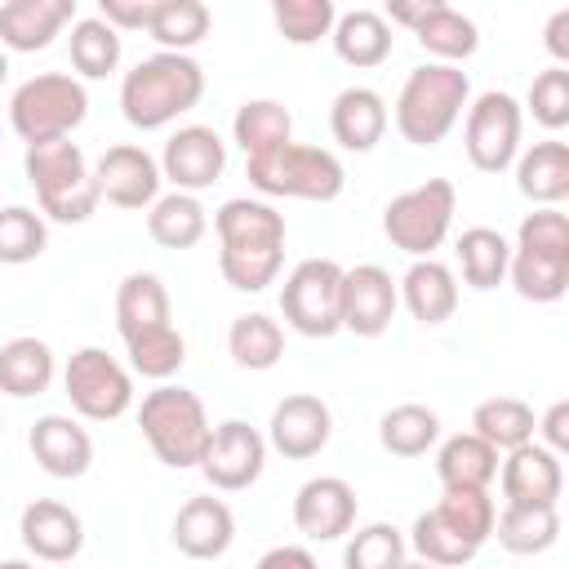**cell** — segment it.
<instances>
[{"label": "cell", "instance_id": "obj_10", "mask_svg": "<svg viewBox=\"0 0 569 569\" xmlns=\"http://www.w3.org/2000/svg\"><path fill=\"white\" fill-rule=\"evenodd\" d=\"M342 298V267L333 258H302L280 284V316L302 338H333Z\"/></svg>", "mask_w": 569, "mask_h": 569}, {"label": "cell", "instance_id": "obj_35", "mask_svg": "<svg viewBox=\"0 0 569 569\" xmlns=\"http://www.w3.org/2000/svg\"><path fill=\"white\" fill-rule=\"evenodd\" d=\"M533 427H538V418L520 396H489V400H480L471 409V431L485 445H493L498 453H511V449L529 445Z\"/></svg>", "mask_w": 569, "mask_h": 569}, {"label": "cell", "instance_id": "obj_7", "mask_svg": "<svg viewBox=\"0 0 569 569\" xmlns=\"http://www.w3.org/2000/svg\"><path fill=\"white\" fill-rule=\"evenodd\" d=\"M244 178L262 196H289V200H316V204L338 200L347 187L342 160L325 147H311V142H284L276 151L249 156Z\"/></svg>", "mask_w": 569, "mask_h": 569}, {"label": "cell", "instance_id": "obj_26", "mask_svg": "<svg viewBox=\"0 0 569 569\" xmlns=\"http://www.w3.org/2000/svg\"><path fill=\"white\" fill-rule=\"evenodd\" d=\"M396 293L418 325H445L458 311V276L440 258H413L396 280Z\"/></svg>", "mask_w": 569, "mask_h": 569}, {"label": "cell", "instance_id": "obj_38", "mask_svg": "<svg viewBox=\"0 0 569 569\" xmlns=\"http://www.w3.org/2000/svg\"><path fill=\"white\" fill-rule=\"evenodd\" d=\"M227 351L240 369H253V373L276 369L280 356H284V329L267 311H244L227 329Z\"/></svg>", "mask_w": 569, "mask_h": 569}, {"label": "cell", "instance_id": "obj_55", "mask_svg": "<svg viewBox=\"0 0 569 569\" xmlns=\"http://www.w3.org/2000/svg\"><path fill=\"white\" fill-rule=\"evenodd\" d=\"M0 427H4V418H0Z\"/></svg>", "mask_w": 569, "mask_h": 569}, {"label": "cell", "instance_id": "obj_13", "mask_svg": "<svg viewBox=\"0 0 569 569\" xmlns=\"http://www.w3.org/2000/svg\"><path fill=\"white\" fill-rule=\"evenodd\" d=\"M382 18L391 27H409L418 36V44L445 67H458L480 49V27L445 0H391L382 9Z\"/></svg>", "mask_w": 569, "mask_h": 569}, {"label": "cell", "instance_id": "obj_47", "mask_svg": "<svg viewBox=\"0 0 569 569\" xmlns=\"http://www.w3.org/2000/svg\"><path fill=\"white\" fill-rule=\"evenodd\" d=\"M525 107H529V116L542 124V129H565L569 124V67H547V71H538L533 76V84H529V93H525Z\"/></svg>", "mask_w": 569, "mask_h": 569}, {"label": "cell", "instance_id": "obj_9", "mask_svg": "<svg viewBox=\"0 0 569 569\" xmlns=\"http://www.w3.org/2000/svg\"><path fill=\"white\" fill-rule=\"evenodd\" d=\"M453 209H458L453 182L449 178H427V182L387 200L382 236L409 258H436V249L445 244V236L453 227Z\"/></svg>", "mask_w": 569, "mask_h": 569}, {"label": "cell", "instance_id": "obj_20", "mask_svg": "<svg viewBox=\"0 0 569 569\" xmlns=\"http://www.w3.org/2000/svg\"><path fill=\"white\" fill-rule=\"evenodd\" d=\"M498 485H502V502L516 507H560L565 493V467L551 449H542L538 440L511 449L498 462Z\"/></svg>", "mask_w": 569, "mask_h": 569}, {"label": "cell", "instance_id": "obj_30", "mask_svg": "<svg viewBox=\"0 0 569 569\" xmlns=\"http://www.w3.org/2000/svg\"><path fill=\"white\" fill-rule=\"evenodd\" d=\"M498 449L485 445L476 431H458L436 449V480L440 489H489L498 480Z\"/></svg>", "mask_w": 569, "mask_h": 569}, {"label": "cell", "instance_id": "obj_39", "mask_svg": "<svg viewBox=\"0 0 569 569\" xmlns=\"http://www.w3.org/2000/svg\"><path fill=\"white\" fill-rule=\"evenodd\" d=\"M209 27H213V13H209L204 0H160L147 36L164 53H191L209 36Z\"/></svg>", "mask_w": 569, "mask_h": 569}, {"label": "cell", "instance_id": "obj_21", "mask_svg": "<svg viewBox=\"0 0 569 569\" xmlns=\"http://www.w3.org/2000/svg\"><path fill=\"white\" fill-rule=\"evenodd\" d=\"M18 538L36 560L71 565L84 551V520L58 498H36L18 516Z\"/></svg>", "mask_w": 569, "mask_h": 569}, {"label": "cell", "instance_id": "obj_5", "mask_svg": "<svg viewBox=\"0 0 569 569\" xmlns=\"http://www.w3.org/2000/svg\"><path fill=\"white\" fill-rule=\"evenodd\" d=\"M507 280L525 302H560L569 293V218L560 209H533L520 218Z\"/></svg>", "mask_w": 569, "mask_h": 569}, {"label": "cell", "instance_id": "obj_19", "mask_svg": "<svg viewBox=\"0 0 569 569\" xmlns=\"http://www.w3.org/2000/svg\"><path fill=\"white\" fill-rule=\"evenodd\" d=\"M293 525L311 542H338L356 529V489L342 476H311L293 493Z\"/></svg>", "mask_w": 569, "mask_h": 569}, {"label": "cell", "instance_id": "obj_11", "mask_svg": "<svg viewBox=\"0 0 569 569\" xmlns=\"http://www.w3.org/2000/svg\"><path fill=\"white\" fill-rule=\"evenodd\" d=\"M520 133H525V107L502 93L489 89L476 102H467V124H462V147L471 169L480 173H507L520 156Z\"/></svg>", "mask_w": 569, "mask_h": 569}, {"label": "cell", "instance_id": "obj_51", "mask_svg": "<svg viewBox=\"0 0 569 569\" xmlns=\"http://www.w3.org/2000/svg\"><path fill=\"white\" fill-rule=\"evenodd\" d=\"M253 569H316V556L307 547H271Z\"/></svg>", "mask_w": 569, "mask_h": 569}, {"label": "cell", "instance_id": "obj_40", "mask_svg": "<svg viewBox=\"0 0 569 569\" xmlns=\"http://www.w3.org/2000/svg\"><path fill=\"white\" fill-rule=\"evenodd\" d=\"M67 49H71V67H76V80H107L116 67H120V31L107 27L98 13L93 18H76L71 22V36H67Z\"/></svg>", "mask_w": 569, "mask_h": 569}, {"label": "cell", "instance_id": "obj_14", "mask_svg": "<svg viewBox=\"0 0 569 569\" xmlns=\"http://www.w3.org/2000/svg\"><path fill=\"white\" fill-rule=\"evenodd\" d=\"M262 467H267V436L258 427H249L244 418H227L209 431V445L200 458L209 489L240 493L262 476Z\"/></svg>", "mask_w": 569, "mask_h": 569}, {"label": "cell", "instance_id": "obj_15", "mask_svg": "<svg viewBox=\"0 0 569 569\" xmlns=\"http://www.w3.org/2000/svg\"><path fill=\"white\" fill-rule=\"evenodd\" d=\"M400 293L387 267L378 262H360V267H342V298H338V325L356 338H382L396 320Z\"/></svg>", "mask_w": 569, "mask_h": 569}, {"label": "cell", "instance_id": "obj_16", "mask_svg": "<svg viewBox=\"0 0 569 569\" xmlns=\"http://www.w3.org/2000/svg\"><path fill=\"white\" fill-rule=\"evenodd\" d=\"M98 196L116 209H151L160 200V160L138 142H116L93 164Z\"/></svg>", "mask_w": 569, "mask_h": 569}, {"label": "cell", "instance_id": "obj_32", "mask_svg": "<svg viewBox=\"0 0 569 569\" xmlns=\"http://www.w3.org/2000/svg\"><path fill=\"white\" fill-rule=\"evenodd\" d=\"M493 538L511 556H542L560 542V507H516L502 502L493 516Z\"/></svg>", "mask_w": 569, "mask_h": 569}, {"label": "cell", "instance_id": "obj_22", "mask_svg": "<svg viewBox=\"0 0 569 569\" xmlns=\"http://www.w3.org/2000/svg\"><path fill=\"white\" fill-rule=\"evenodd\" d=\"M31 458L53 480H80L93 467V436L71 413H44L27 431Z\"/></svg>", "mask_w": 569, "mask_h": 569}, {"label": "cell", "instance_id": "obj_49", "mask_svg": "<svg viewBox=\"0 0 569 569\" xmlns=\"http://www.w3.org/2000/svg\"><path fill=\"white\" fill-rule=\"evenodd\" d=\"M533 440L542 445V449H551L556 458L569 449V400H556L542 418H538V427H533Z\"/></svg>", "mask_w": 569, "mask_h": 569}, {"label": "cell", "instance_id": "obj_27", "mask_svg": "<svg viewBox=\"0 0 569 569\" xmlns=\"http://www.w3.org/2000/svg\"><path fill=\"white\" fill-rule=\"evenodd\" d=\"M329 40H333V53H338L347 67H356V71L382 67V62L391 58V49H396L391 22H387L378 9H347V13H338Z\"/></svg>", "mask_w": 569, "mask_h": 569}, {"label": "cell", "instance_id": "obj_41", "mask_svg": "<svg viewBox=\"0 0 569 569\" xmlns=\"http://www.w3.org/2000/svg\"><path fill=\"white\" fill-rule=\"evenodd\" d=\"M124 351H129V369H133L138 378H151V382H169V378L187 365V338H182L173 325L129 338Z\"/></svg>", "mask_w": 569, "mask_h": 569}, {"label": "cell", "instance_id": "obj_17", "mask_svg": "<svg viewBox=\"0 0 569 569\" xmlns=\"http://www.w3.org/2000/svg\"><path fill=\"white\" fill-rule=\"evenodd\" d=\"M222 169H227V142L209 124L173 129L160 151V178H169L173 191H187V196L213 187L222 178Z\"/></svg>", "mask_w": 569, "mask_h": 569}, {"label": "cell", "instance_id": "obj_6", "mask_svg": "<svg viewBox=\"0 0 569 569\" xmlns=\"http://www.w3.org/2000/svg\"><path fill=\"white\" fill-rule=\"evenodd\" d=\"M138 427H142V440L151 445V453L173 471L200 467L209 431H213L204 400L191 387H173V382H160L156 391L142 396Z\"/></svg>", "mask_w": 569, "mask_h": 569}, {"label": "cell", "instance_id": "obj_54", "mask_svg": "<svg viewBox=\"0 0 569 569\" xmlns=\"http://www.w3.org/2000/svg\"><path fill=\"white\" fill-rule=\"evenodd\" d=\"M4 76H9V58H4V49H0V84H4Z\"/></svg>", "mask_w": 569, "mask_h": 569}, {"label": "cell", "instance_id": "obj_3", "mask_svg": "<svg viewBox=\"0 0 569 569\" xmlns=\"http://www.w3.org/2000/svg\"><path fill=\"white\" fill-rule=\"evenodd\" d=\"M471 102V80L462 67L422 62L405 76L396 98V129L409 147H436L449 138V129L462 120Z\"/></svg>", "mask_w": 569, "mask_h": 569}, {"label": "cell", "instance_id": "obj_52", "mask_svg": "<svg viewBox=\"0 0 569 569\" xmlns=\"http://www.w3.org/2000/svg\"><path fill=\"white\" fill-rule=\"evenodd\" d=\"M0 569H36L31 560H0Z\"/></svg>", "mask_w": 569, "mask_h": 569}, {"label": "cell", "instance_id": "obj_53", "mask_svg": "<svg viewBox=\"0 0 569 569\" xmlns=\"http://www.w3.org/2000/svg\"><path fill=\"white\" fill-rule=\"evenodd\" d=\"M400 569H436V565H427V560H418V556H413V560H405Z\"/></svg>", "mask_w": 569, "mask_h": 569}, {"label": "cell", "instance_id": "obj_18", "mask_svg": "<svg viewBox=\"0 0 569 569\" xmlns=\"http://www.w3.org/2000/svg\"><path fill=\"white\" fill-rule=\"evenodd\" d=\"M333 436V413L320 396L311 391H293L284 396L276 409H271V422H267V445L289 458V462H307L316 458Z\"/></svg>", "mask_w": 569, "mask_h": 569}, {"label": "cell", "instance_id": "obj_28", "mask_svg": "<svg viewBox=\"0 0 569 569\" xmlns=\"http://www.w3.org/2000/svg\"><path fill=\"white\" fill-rule=\"evenodd\" d=\"M516 187L538 209H556L569 196V142L542 138L516 156Z\"/></svg>", "mask_w": 569, "mask_h": 569}, {"label": "cell", "instance_id": "obj_34", "mask_svg": "<svg viewBox=\"0 0 569 569\" xmlns=\"http://www.w3.org/2000/svg\"><path fill=\"white\" fill-rule=\"evenodd\" d=\"M231 138L244 151V160L262 156V151H276L284 142H293V116L276 98H249V102H240V111L231 120Z\"/></svg>", "mask_w": 569, "mask_h": 569}, {"label": "cell", "instance_id": "obj_24", "mask_svg": "<svg viewBox=\"0 0 569 569\" xmlns=\"http://www.w3.org/2000/svg\"><path fill=\"white\" fill-rule=\"evenodd\" d=\"M71 22H76V0H4L0 4V44L13 53H40Z\"/></svg>", "mask_w": 569, "mask_h": 569}, {"label": "cell", "instance_id": "obj_37", "mask_svg": "<svg viewBox=\"0 0 569 569\" xmlns=\"http://www.w3.org/2000/svg\"><path fill=\"white\" fill-rule=\"evenodd\" d=\"M147 231H151V240H156L160 249H191V244L204 240L209 213H204V204H200L196 196L169 191V196H160V200L147 209Z\"/></svg>", "mask_w": 569, "mask_h": 569}, {"label": "cell", "instance_id": "obj_12", "mask_svg": "<svg viewBox=\"0 0 569 569\" xmlns=\"http://www.w3.org/2000/svg\"><path fill=\"white\" fill-rule=\"evenodd\" d=\"M62 391H67L71 409L80 418H89V422H116L133 405V378H129V369L116 356H107L102 347L71 351V360L62 369Z\"/></svg>", "mask_w": 569, "mask_h": 569}, {"label": "cell", "instance_id": "obj_4", "mask_svg": "<svg viewBox=\"0 0 569 569\" xmlns=\"http://www.w3.org/2000/svg\"><path fill=\"white\" fill-rule=\"evenodd\" d=\"M22 169H27V182L36 187V200H40L44 218L76 227V222H89L98 213L102 196H98L93 169H89L84 151L71 138L31 142L27 156H22Z\"/></svg>", "mask_w": 569, "mask_h": 569}, {"label": "cell", "instance_id": "obj_42", "mask_svg": "<svg viewBox=\"0 0 569 569\" xmlns=\"http://www.w3.org/2000/svg\"><path fill=\"white\" fill-rule=\"evenodd\" d=\"M436 516L462 533L471 547H485L493 538V516H498V502L489 498V489H445L440 502H436Z\"/></svg>", "mask_w": 569, "mask_h": 569}, {"label": "cell", "instance_id": "obj_23", "mask_svg": "<svg viewBox=\"0 0 569 569\" xmlns=\"http://www.w3.org/2000/svg\"><path fill=\"white\" fill-rule=\"evenodd\" d=\"M236 542V516L222 498L213 493H200V498H187L173 516V547L191 560H218L227 556Z\"/></svg>", "mask_w": 569, "mask_h": 569}, {"label": "cell", "instance_id": "obj_25", "mask_svg": "<svg viewBox=\"0 0 569 569\" xmlns=\"http://www.w3.org/2000/svg\"><path fill=\"white\" fill-rule=\"evenodd\" d=\"M391 124V111H387V98L369 84H351L333 98L329 107V133L342 151H373L382 142Z\"/></svg>", "mask_w": 569, "mask_h": 569}, {"label": "cell", "instance_id": "obj_45", "mask_svg": "<svg viewBox=\"0 0 569 569\" xmlns=\"http://www.w3.org/2000/svg\"><path fill=\"white\" fill-rule=\"evenodd\" d=\"M44 249H49L44 213H36L27 204H4L0 209V262L22 267V262H36Z\"/></svg>", "mask_w": 569, "mask_h": 569}, {"label": "cell", "instance_id": "obj_48", "mask_svg": "<svg viewBox=\"0 0 569 569\" xmlns=\"http://www.w3.org/2000/svg\"><path fill=\"white\" fill-rule=\"evenodd\" d=\"M160 0H98V18L116 31H147Z\"/></svg>", "mask_w": 569, "mask_h": 569}, {"label": "cell", "instance_id": "obj_1", "mask_svg": "<svg viewBox=\"0 0 569 569\" xmlns=\"http://www.w3.org/2000/svg\"><path fill=\"white\" fill-rule=\"evenodd\" d=\"M218 271L240 293H262L284 267V213L267 200L236 196L213 213Z\"/></svg>", "mask_w": 569, "mask_h": 569}, {"label": "cell", "instance_id": "obj_8", "mask_svg": "<svg viewBox=\"0 0 569 569\" xmlns=\"http://www.w3.org/2000/svg\"><path fill=\"white\" fill-rule=\"evenodd\" d=\"M84 116H89V93L67 71H40L22 80L9 98V124L27 147L71 138L84 124Z\"/></svg>", "mask_w": 569, "mask_h": 569}, {"label": "cell", "instance_id": "obj_43", "mask_svg": "<svg viewBox=\"0 0 569 569\" xmlns=\"http://www.w3.org/2000/svg\"><path fill=\"white\" fill-rule=\"evenodd\" d=\"M405 542H409V551H413L418 560H427V565H436V569H458V565L476 560V551H480V547H471L462 533H453V529L436 516V507L413 520V529H409Z\"/></svg>", "mask_w": 569, "mask_h": 569}, {"label": "cell", "instance_id": "obj_46", "mask_svg": "<svg viewBox=\"0 0 569 569\" xmlns=\"http://www.w3.org/2000/svg\"><path fill=\"white\" fill-rule=\"evenodd\" d=\"M271 18H276V31L289 40V44H316L333 31L338 22V9L333 0H276L271 4Z\"/></svg>", "mask_w": 569, "mask_h": 569}, {"label": "cell", "instance_id": "obj_44", "mask_svg": "<svg viewBox=\"0 0 569 569\" xmlns=\"http://www.w3.org/2000/svg\"><path fill=\"white\" fill-rule=\"evenodd\" d=\"M405 560H409V542L387 520L360 525L347 538V551H342V569H400Z\"/></svg>", "mask_w": 569, "mask_h": 569}, {"label": "cell", "instance_id": "obj_31", "mask_svg": "<svg viewBox=\"0 0 569 569\" xmlns=\"http://www.w3.org/2000/svg\"><path fill=\"white\" fill-rule=\"evenodd\" d=\"M58 373V360H53V347L44 338H9L0 347V391L13 396V400H31L40 391H49Z\"/></svg>", "mask_w": 569, "mask_h": 569}, {"label": "cell", "instance_id": "obj_29", "mask_svg": "<svg viewBox=\"0 0 569 569\" xmlns=\"http://www.w3.org/2000/svg\"><path fill=\"white\" fill-rule=\"evenodd\" d=\"M173 325V307H169V289L160 276L151 271H129L116 289V329L120 338H138V333H151V329H164Z\"/></svg>", "mask_w": 569, "mask_h": 569}, {"label": "cell", "instance_id": "obj_36", "mask_svg": "<svg viewBox=\"0 0 569 569\" xmlns=\"http://www.w3.org/2000/svg\"><path fill=\"white\" fill-rule=\"evenodd\" d=\"M436 440H440V413L427 409V405H418V400L391 405L378 418V445L391 458H422Z\"/></svg>", "mask_w": 569, "mask_h": 569}, {"label": "cell", "instance_id": "obj_33", "mask_svg": "<svg viewBox=\"0 0 569 569\" xmlns=\"http://www.w3.org/2000/svg\"><path fill=\"white\" fill-rule=\"evenodd\" d=\"M458 267H462V280L476 289V293H489L507 280V267H511V240L493 227H467L458 236Z\"/></svg>", "mask_w": 569, "mask_h": 569}, {"label": "cell", "instance_id": "obj_2", "mask_svg": "<svg viewBox=\"0 0 569 569\" xmlns=\"http://www.w3.org/2000/svg\"><path fill=\"white\" fill-rule=\"evenodd\" d=\"M204 98V67L191 53H151L120 80V111L133 129L151 133L187 116Z\"/></svg>", "mask_w": 569, "mask_h": 569}, {"label": "cell", "instance_id": "obj_50", "mask_svg": "<svg viewBox=\"0 0 569 569\" xmlns=\"http://www.w3.org/2000/svg\"><path fill=\"white\" fill-rule=\"evenodd\" d=\"M542 44H547V53L556 58V67H565V62H569V9H556V13H551Z\"/></svg>", "mask_w": 569, "mask_h": 569}]
</instances>
